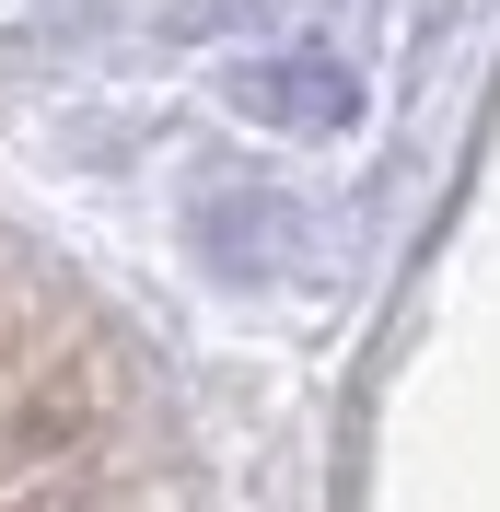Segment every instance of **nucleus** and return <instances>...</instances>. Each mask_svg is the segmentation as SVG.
I'll list each match as a JSON object with an SVG mask.
<instances>
[{
    "instance_id": "nucleus-1",
    "label": "nucleus",
    "mask_w": 500,
    "mask_h": 512,
    "mask_svg": "<svg viewBox=\"0 0 500 512\" xmlns=\"http://www.w3.org/2000/svg\"><path fill=\"white\" fill-rule=\"evenodd\" d=\"M233 105L268 128H303V140H326V128L361 117V82H349L338 59H256L245 82H233Z\"/></svg>"
}]
</instances>
